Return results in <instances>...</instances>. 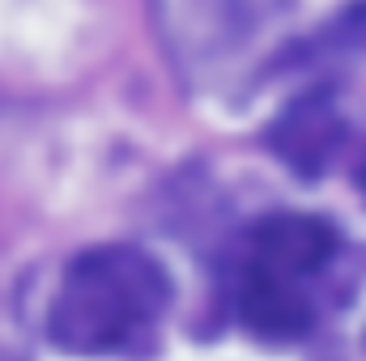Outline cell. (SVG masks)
<instances>
[{"label": "cell", "mask_w": 366, "mask_h": 361, "mask_svg": "<svg viewBox=\"0 0 366 361\" xmlns=\"http://www.w3.org/2000/svg\"><path fill=\"white\" fill-rule=\"evenodd\" d=\"M167 302L171 280L154 255L137 247H94L60 276L47 336L64 353H115L145 336Z\"/></svg>", "instance_id": "1"}, {"label": "cell", "mask_w": 366, "mask_h": 361, "mask_svg": "<svg viewBox=\"0 0 366 361\" xmlns=\"http://www.w3.org/2000/svg\"><path fill=\"white\" fill-rule=\"evenodd\" d=\"M337 251V234L328 221L307 213H273L260 217L239 255L234 306L252 336L285 345L311 332L315 298L311 280L328 268Z\"/></svg>", "instance_id": "2"}, {"label": "cell", "mask_w": 366, "mask_h": 361, "mask_svg": "<svg viewBox=\"0 0 366 361\" xmlns=\"http://www.w3.org/2000/svg\"><path fill=\"white\" fill-rule=\"evenodd\" d=\"M341 136H345V123H341V115L332 111V102L324 93L298 98L273 123L277 158L298 175H324L332 153L341 149Z\"/></svg>", "instance_id": "3"}]
</instances>
